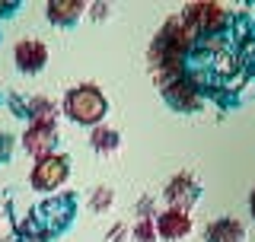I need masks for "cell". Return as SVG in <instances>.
Here are the masks:
<instances>
[{
    "mask_svg": "<svg viewBox=\"0 0 255 242\" xmlns=\"http://www.w3.org/2000/svg\"><path fill=\"white\" fill-rule=\"evenodd\" d=\"M191 42L195 38L182 26L179 16L163 22V29L156 32L153 45H150V54H147V67H150V74H153V80L159 86H166V83L182 77V61H185Z\"/></svg>",
    "mask_w": 255,
    "mask_h": 242,
    "instance_id": "6da1fadb",
    "label": "cell"
},
{
    "mask_svg": "<svg viewBox=\"0 0 255 242\" xmlns=\"http://www.w3.org/2000/svg\"><path fill=\"white\" fill-rule=\"evenodd\" d=\"M64 112L67 118H74L77 124H90V127H99V121L106 118V96L99 93V86L93 83H80L74 90H67L64 96Z\"/></svg>",
    "mask_w": 255,
    "mask_h": 242,
    "instance_id": "7a4b0ae2",
    "label": "cell"
},
{
    "mask_svg": "<svg viewBox=\"0 0 255 242\" xmlns=\"http://www.w3.org/2000/svg\"><path fill=\"white\" fill-rule=\"evenodd\" d=\"M179 19H182V26L191 32V38L195 35H214V32H220L223 26H227V6L214 3V0L188 3Z\"/></svg>",
    "mask_w": 255,
    "mask_h": 242,
    "instance_id": "3957f363",
    "label": "cell"
},
{
    "mask_svg": "<svg viewBox=\"0 0 255 242\" xmlns=\"http://www.w3.org/2000/svg\"><path fill=\"white\" fill-rule=\"evenodd\" d=\"M67 175H70V159L61 156V153H48V156L35 159V166L29 172V182L35 191H54L67 182Z\"/></svg>",
    "mask_w": 255,
    "mask_h": 242,
    "instance_id": "277c9868",
    "label": "cell"
},
{
    "mask_svg": "<svg viewBox=\"0 0 255 242\" xmlns=\"http://www.w3.org/2000/svg\"><path fill=\"white\" fill-rule=\"evenodd\" d=\"M54 143H58V127H54V121H32L26 127V134H22V147L35 159L54 153Z\"/></svg>",
    "mask_w": 255,
    "mask_h": 242,
    "instance_id": "5b68a950",
    "label": "cell"
},
{
    "mask_svg": "<svg viewBox=\"0 0 255 242\" xmlns=\"http://www.w3.org/2000/svg\"><path fill=\"white\" fill-rule=\"evenodd\" d=\"M13 61L22 74H38L48 64V48L42 38H19L13 45Z\"/></svg>",
    "mask_w": 255,
    "mask_h": 242,
    "instance_id": "8992f818",
    "label": "cell"
},
{
    "mask_svg": "<svg viewBox=\"0 0 255 242\" xmlns=\"http://www.w3.org/2000/svg\"><path fill=\"white\" fill-rule=\"evenodd\" d=\"M156 239H166V242H179L191 233V214L188 211H179V207H166L163 214H156Z\"/></svg>",
    "mask_w": 255,
    "mask_h": 242,
    "instance_id": "52a82bcc",
    "label": "cell"
},
{
    "mask_svg": "<svg viewBox=\"0 0 255 242\" xmlns=\"http://www.w3.org/2000/svg\"><path fill=\"white\" fill-rule=\"evenodd\" d=\"M163 198L169 201V207H179V211H188V207L195 204V198H198L195 179H191L188 172H179V175H172V179L166 182V188H163Z\"/></svg>",
    "mask_w": 255,
    "mask_h": 242,
    "instance_id": "ba28073f",
    "label": "cell"
},
{
    "mask_svg": "<svg viewBox=\"0 0 255 242\" xmlns=\"http://www.w3.org/2000/svg\"><path fill=\"white\" fill-rule=\"evenodd\" d=\"M163 96H166V102H169L172 109H179V112H188V109H195L198 106V90H195V83L191 80H172V83H166L163 86Z\"/></svg>",
    "mask_w": 255,
    "mask_h": 242,
    "instance_id": "9c48e42d",
    "label": "cell"
},
{
    "mask_svg": "<svg viewBox=\"0 0 255 242\" xmlns=\"http://www.w3.org/2000/svg\"><path fill=\"white\" fill-rule=\"evenodd\" d=\"M204 239L207 242H246V227L233 217H220V220H214L207 227Z\"/></svg>",
    "mask_w": 255,
    "mask_h": 242,
    "instance_id": "30bf717a",
    "label": "cell"
},
{
    "mask_svg": "<svg viewBox=\"0 0 255 242\" xmlns=\"http://www.w3.org/2000/svg\"><path fill=\"white\" fill-rule=\"evenodd\" d=\"M83 10H86L83 0H51V3H48V19L58 22V26H67V22H74Z\"/></svg>",
    "mask_w": 255,
    "mask_h": 242,
    "instance_id": "8fae6325",
    "label": "cell"
},
{
    "mask_svg": "<svg viewBox=\"0 0 255 242\" xmlns=\"http://www.w3.org/2000/svg\"><path fill=\"white\" fill-rule=\"evenodd\" d=\"M90 147L96 153H102V156H109V153H115L118 147H122V137H118L115 127L99 124V127H93V134H90Z\"/></svg>",
    "mask_w": 255,
    "mask_h": 242,
    "instance_id": "7c38bea8",
    "label": "cell"
},
{
    "mask_svg": "<svg viewBox=\"0 0 255 242\" xmlns=\"http://www.w3.org/2000/svg\"><path fill=\"white\" fill-rule=\"evenodd\" d=\"M29 118L32 121H54V102L48 96H35L29 102Z\"/></svg>",
    "mask_w": 255,
    "mask_h": 242,
    "instance_id": "4fadbf2b",
    "label": "cell"
},
{
    "mask_svg": "<svg viewBox=\"0 0 255 242\" xmlns=\"http://www.w3.org/2000/svg\"><path fill=\"white\" fill-rule=\"evenodd\" d=\"M134 239L137 242H156V223L150 217H140L137 227H134Z\"/></svg>",
    "mask_w": 255,
    "mask_h": 242,
    "instance_id": "5bb4252c",
    "label": "cell"
},
{
    "mask_svg": "<svg viewBox=\"0 0 255 242\" xmlns=\"http://www.w3.org/2000/svg\"><path fill=\"white\" fill-rule=\"evenodd\" d=\"M109 204H112V188H106V185H99V188L93 191V198H90V207L93 211H109Z\"/></svg>",
    "mask_w": 255,
    "mask_h": 242,
    "instance_id": "9a60e30c",
    "label": "cell"
},
{
    "mask_svg": "<svg viewBox=\"0 0 255 242\" xmlns=\"http://www.w3.org/2000/svg\"><path fill=\"white\" fill-rule=\"evenodd\" d=\"M109 242H125V227H122V223L109 230Z\"/></svg>",
    "mask_w": 255,
    "mask_h": 242,
    "instance_id": "2e32d148",
    "label": "cell"
},
{
    "mask_svg": "<svg viewBox=\"0 0 255 242\" xmlns=\"http://www.w3.org/2000/svg\"><path fill=\"white\" fill-rule=\"evenodd\" d=\"M249 211H252V217H255V188H252V198H249Z\"/></svg>",
    "mask_w": 255,
    "mask_h": 242,
    "instance_id": "e0dca14e",
    "label": "cell"
}]
</instances>
